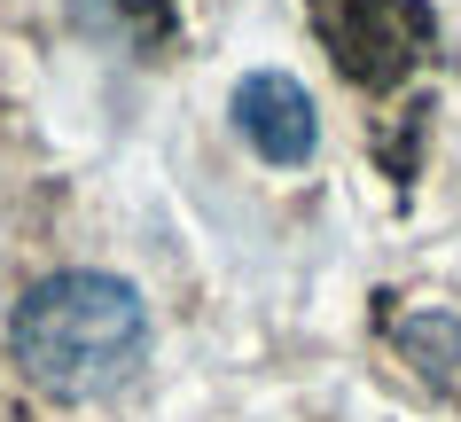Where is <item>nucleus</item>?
Segmentation results:
<instances>
[{
    "label": "nucleus",
    "instance_id": "f257e3e1",
    "mask_svg": "<svg viewBox=\"0 0 461 422\" xmlns=\"http://www.w3.org/2000/svg\"><path fill=\"white\" fill-rule=\"evenodd\" d=\"M149 345V313L133 298V282L118 274H48V282H32L24 305H16V321H8V352H16V368L55 399H95L110 391Z\"/></svg>",
    "mask_w": 461,
    "mask_h": 422
},
{
    "label": "nucleus",
    "instance_id": "f03ea898",
    "mask_svg": "<svg viewBox=\"0 0 461 422\" xmlns=\"http://www.w3.org/2000/svg\"><path fill=\"white\" fill-rule=\"evenodd\" d=\"M313 31L352 86H399L430 48L422 0H313Z\"/></svg>",
    "mask_w": 461,
    "mask_h": 422
},
{
    "label": "nucleus",
    "instance_id": "7ed1b4c3",
    "mask_svg": "<svg viewBox=\"0 0 461 422\" xmlns=\"http://www.w3.org/2000/svg\"><path fill=\"white\" fill-rule=\"evenodd\" d=\"M235 133H243L250 149L267 157V165H305L321 141V118H313V94L297 86L290 71H250L235 86Z\"/></svg>",
    "mask_w": 461,
    "mask_h": 422
},
{
    "label": "nucleus",
    "instance_id": "20e7f679",
    "mask_svg": "<svg viewBox=\"0 0 461 422\" xmlns=\"http://www.w3.org/2000/svg\"><path fill=\"white\" fill-rule=\"evenodd\" d=\"M86 8H125V0H86Z\"/></svg>",
    "mask_w": 461,
    "mask_h": 422
}]
</instances>
